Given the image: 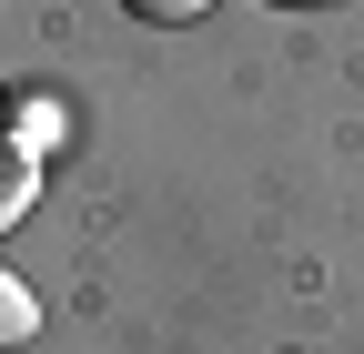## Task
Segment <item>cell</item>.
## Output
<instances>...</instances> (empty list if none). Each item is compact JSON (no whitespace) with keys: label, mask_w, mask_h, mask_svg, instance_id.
Wrapping results in <instances>:
<instances>
[{"label":"cell","mask_w":364,"mask_h":354,"mask_svg":"<svg viewBox=\"0 0 364 354\" xmlns=\"http://www.w3.org/2000/svg\"><path fill=\"white\" fill-rule=\"evenodd\" d=\"M41 334V304H31V284L21 274H0V354H11V344H31Z\"/></svg>","instance_id":"3"},{"label":"cell","mask_w":364,"mask_h":354,"mask_svg":"<svg viewBox=\"0 0 364 354\" xmlns=\"http://www.w3.org/2000/svg\"><path fill=\"white\" fill-rule=\"evenodd\" d=\"M0 142H21V152H41V142H61V102H51V92H21L11 112H0Z\"/></svg>","instance_id":"1"},{"label":"cell","mask_w":364,"mask_h":354,"mask_svg":"<svg viewBox=\"0 0 364 354\" xmlns=\"http://www.w3.org/2000/svg\"><path fill=\"white\" fill-rule=\"evenodd\" d=\"M31 183H41V172H31V152H21V142H0V233L31 213Z\"/></svg>","instance_id":"2"},{"label":"cell","mask_w":364,"mask_h":354,"mask_svg":"<svg viewBox=\"0 0 364 354\" xmlns=\"http://www.w3.org/2000/svg\"><path fill=\"white\" fill-rule=\"evenodd\" d=\"M273 11H334V0H273Z\"/></svg>","instance_id":"5"},{"label":"cell","mask_w":364,"mask_h":354,"mask_svg":"<svg viewBox=\"0 0 364 354\" xmlns=\"http://www.w3.org/2000/svg\"><path fill=\"white\" fill-rule=\"evenodd\" d=\"M122 11H132V21H162V31H172V21H203L213 0H122Z\"/></svg>","instance_id":"4"}]
</instances>
